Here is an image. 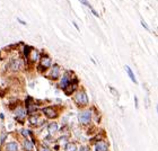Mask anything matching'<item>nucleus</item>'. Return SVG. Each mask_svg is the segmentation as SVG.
<instances>
[{
  "label": "nucleus",
  "instance_id": "6ab92c4d",
  "mask_svg": "<svg viewBox=\"0 0 158 151\" xmlns=\"http://www.w3.org/2000/svg\"><path fill=\"white\" fill-rule=\"evenodd\" d=\"M34 54H33V61H35V60H37V58H38V52H33Z\"/></svg>",
  "mask_w": 158,
  "mask_h": 151
},
{
  "label": "nucleus",
  "instance_id": "f3484780",
  "mask_svg": "<svg viewBox=\"0 0 158 151\" xmlns=\"http://www.w3.org/2000/svg\"><path fill=\"white\" fill-rule=\"evenodd\" d=\"M29 122L32 123V124H36V122H37V117H36V116H32V117L29 118Z\"/></svg>",
  "mask_w": 158,
  "mask_h": 151
},
{
  "label": "nucleus",
  "instance_id": "ddd939ff",
  "mask_svg": "<svg viewBox=\"0 0 158 151\" xmlns=\"http://www.w3.org/2000/svg\"><path fill=\"white\" fill-rule=\"evenodd\" d=\"M21 65H22V62L19 60H15V61H13V63H11V69L14 71H16V70H18L21 68Z\"/></svg>",
  "mask_w": 158,
  "mask_h": 151
},
{
  "label": "nucleus",
  "instance_id": "f257e3e1",
  "mask_svg": "<svg viewBox=\"0 0 158 151\" xmlns=\"http://www.w3.org/2000/svg\"><path fill=\"white\" fill-rule=\"evenodd\" d=\"M75 101H76V103L78 105H86L87 103H88V98H87L86 94L84 93V91H81V93H78L76 95Z\"/></svg>",
  "mask_w": 158,
  "mask_h": 151
},
{
  "label": "nucleus",
  "instance_id": "dca6fc26",
  "mask_svg": "<svg viewBox=\"0 0 158 151\" xmlns=\"http://www.w3.org/2000/svg\"><path fill=\"white\" fill-rule=\"evenodd\" d=\"M31 50H32V47H31V46H25L24 52H25V57H26V58H28L29 57V51Z\"/></svg>",
  "mask_w": 158,
  "mask_h": 151
},
{
  "label": "nucleus",
  "instance_id": "412c9836",
  "mask_svg": "<svg viewBox=\"0 0 158 151\" xmlns=\"http://www.w3.org/2000/svg\"><path fill=\"white\" fill-rule=\"evenodd\" d=\"M41 151H52L51 149H49L48 147H42V149H41Z\"/></svg>",
  "mask_w": 158,
  "mask_h": 151
},
{
  "label": "nucleus",
  "instance_id": "b1692460",
  "mask_svg": "<svg viewBox=\"0 0 158 151\" xmlns=\"http://www.w3.org/2000/svg\"><path fill=\"white\" fill-rule=\"evenodd\" d=\"M135 105H136V108H138V98H137V96L135 97Z\"/></svg>",
  "mask_w": 158,
  "mask_h": 151
},
{
  "label": "nucleus",
  "instance_id": "20e7f679",
  "mask_svg": "<svg viewBox=\"0 0 158 151\" xmlns=\"http://www.w3.org/2000/svg\"><path fill=\"white\" fill-rule=\"evenodd\" d=\"M95 150H96V151H108V147H107V144L105 143V142L101 141V142H97Z\"/></svg>",
  "mask_w": 158,
  "mask_h": 151
},
{
  "label": "nucleus",
  "instance_id": "5701e85b",
  "mask_svg": "<svg viewBox=\"0 0 158 151\" xmlns=\"http://www.w3.org/2000/svg\"><path fill=\"white\" fill-rule=\"evenodd\" d=\"M110 90H111V91H112V93L114 94V95H117V93H116V91H115V89H114V88H113V87H111V86H110Z\"/></svg>",
  "mask_w": 158,
  "mask_h": 151
},
{
  "label": "nucleus",
  "instance_id": "a211bd4d",
  "mask_svg": "<svg viewBox=\"0 0 158 151\" xmlns=\"http://www.w3.org/2000/svg\"><path fill=\"white\" fill-rule=\"evenodd\" d=\"M28 133H29V132L27 131V130H25V129L22 130V134L24 135V137H28Z\"/></svg>",
  "mask_w": 158,
  "mask_h": 151
},
{
  "label": "nucleus",
  "instance_id": "9b49d317",
  "mask_svg": "<svg viewBox=\"0 0 158 151\" xmlns=\"http://www.w3.org/2000/svg\"><path fill=\"white\" fill-rule=\"evenodd\" d=\"M48 131L50 134H54L58 131V124L57 123H51L50 125L48 126Z\"/></svg>",
  "mask_w": 158,
  "mask_h": 151
},
{
  "label": "nucleus",
  "instance_id": "4468645a",
  "mask_svg": "<svg viewBox=\"0 0 158 151\" xmlns=\"http://www.w3.org/2000/svg\"><path fill=\"white\" fill-rule=\"evenodd\" d=\"M16 117H17V118H24V117H25V112H24V109L18 108V109L16 111Z\"/></svg>",
  "mask_w": 158,
  "mask_h": 151
},
{
  "label": "nucleus",
  "instance_id": "0eeeda50",
  "mask_svg": "<svg viewBox=\"0 0 158 151\" xmlns=\"http://www.w3.org/2000/svg\"><path fill=\"white\" fill-rule=\"evenodd\" d=\"M69 84H70V80H69V78H68V76H63V78L61 79V82H60V87L65 89V88L68 87Z\"/></svg>",
  "mask_w": 158,
  "mask_h": 151
},
{
  "label": "nucleus",
  "instance_id": "7ed1b4c3",
  "mask_svg": "<svg viewBox=\"0 0 158 151\" xmlns=\"http://www.w3.org/2000/svg\"><path fill=\"white\" fill-rule=\"evenodd\" d=\"M43 113L45 115L48 116V117H50V118H53V117H56L57 116V113L54 112V109L52 107H46L43 109Z\"/></svg>",
  "mask_w": 158,
  "mask_h": 151
},
{
  "label": "nucleus",
  "instance_id": "f8f14e48",
  "mask_svg": "<svg viewBox=\"0 0 158 151\" xmlns=\"http://www.w3.org/2000/svg\"><path fill=\"white\" fill-rule=\"evenodd\" d=\"M23 145H24V149L26 151H33V143L28 140H25Z\"/></svg>",
  "mask_w": 158,
  "mask_h": 151
},
{
  "label": "nucleus",
  "instance_id": "39448f33",
  "mask_svg": "<svg viewBox=\"0 0 158 151\" xmlns=\"http://www.w3.org/2000/svg\"><path fill=\"white\" fill-rule=\"evenodd\" d=\"M125 70H127V72H128V74H129L131 81H132V82H135V84H137L138 81H137L136 77H135V74H133V71L131 70V68H130L129 65H125Z\"/></svg>",
  "mask_w": 158,
  "mask_h": 151
},
{
  "label": "nucleus",
  "instance_id": "423d86ee",
  "mask_svg": "<svg viewBox=\"0 0 158 151\" xmlns=\"http://www.w3.org/2000/svg\"><path fill=\"white\" fill-rule=\"evenodd\" d=\"M6 150L7 151H18V145L16 142H9L6 147Z\"/></svg>",
  "mask_w": 158,
  "mask_h": 151
},
{
  "label": "nucleus",
  "instance_id": "9d476101",
  "mask_svg": "<svg viewBox=\"0 0 158 151\" xmlns=\"http://www.w3.org/2000/svg\"><path fill=\"white\" fill-rule=\"evenodd\" d=\"M59 67L57 65L53 67V69H52V71H51V78L52 79H57L58 77H59Z\"/></svg>",
  "mask_w": 158,
  "mask_h": 151
},
{
  "label": "nucleus",
  "instance_id": "4be33fe9",
  "mask_svg": "<svg viewBox=\"0 0 158 151\" xmlns=\"http://www.w3.org/2000/svg\"><path fill=\"white\" fill-rule=\"evenodd\" d=\"M79 151H89V149H88L87 147H81V148H80V150H79Z\"/></svg>",
  "mask_w": 158,
  "mask_h": 151
},
{
  "label": "nucleus",
  "instance_id": "6e6552de",
  "mask_svg": "<svg viewBox=\"0 0 158 151\" xmlns=\"http://www.w3.org/2000/svg\"><path fill=\"white\" fill-rule=\"evenodd\" d=\"M51 65V59L48 58V57H44V58H42V60H41V67H43V68H48V67H50Z\"/></svg>",
  "mask_w": 158,
  "mask_h": 151
},
{
  "label": "nucleus",
  "instance_id": "f03ea898",
  "mask_svg": "<svg viewBox=\"0 0 158 151\" xmlns=\"http://www.w3.org/2000/svg\"><path fill=\"white\" fill-rule=\"evenodd\" d=\"M90 118H92V113L89 112V111H85V112H81V113H79L78 115V120L80 123H88L90 121Z\"/></svg>",
  "mask_w": 158,
  "mask_h": 151
},
{
  "label": "nucleus",
  "instance_id": "aec40b11",
  "mask_svg": "<svg viewBox=\"0 0 158 151\" xmlns=\"http://www.w3.org/2000/svg\"><path fill=\"white\" fill-rule=\"evenodd\" d=\"M141 25H142V26H144V27L147 29V30H149V27H148V25H147V24H146L144 21H141Z\"/></svg>",
  "mask_w": 158,
  "mask_h": 151
},
{
  "label": "nucleus",
  "instance_id": "2eb2a0df",
  "mask_svg": "<svg viewBox=\"0 0 158 151\" xmlns=\"http://www.w3.org/2000/svg\"><path fill=\"white\" fill-rule=\"evenodd\" d=\"M77 150V147L75 143H67L65 145V151H76Z\"/></svg>",
  "mask_w": 158,
  "mask_h": 151
},
{
  "label": "nucleus",
  "instance_id": "1a4fd4ad",
  "mask_svg": "<svg viewBox=\"0 0 158 151\" xmlns=\"http://www.w3.org/2000/svg\"><path fill=\"white\" fill-rule=\"evenodd\" d=\"M80 2H81L83 5H85V6H87V7H89V9L92 10V13H93V14L95 15L96 17H100V15H98V13H97V11H96V10H95V9H94V8L92 7V6H90V4H89V2L87 1V0H80Z\"/></svg>",
  "mask_w": 158,
  "mask_h": 151
}]
</instances>
